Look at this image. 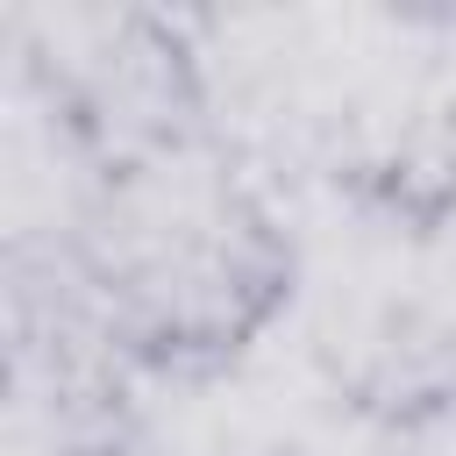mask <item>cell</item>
Listing matches in <instances>:
<instances>
[{"instance_id": "1", "label": "cell", "mask_w": 456, "mask_h": 456, "mask_svg": "<svg viewBox=\"0 0 456 456\" xmlns=\"http://www.w3.org/2000/svg\"><path fill=\"white\" fill-rule=\"evenodd\" d=\"M285 264L292 256L256 178L207 121L135 164H114L64 285L7 292H71L128 363H221L278 306Z\"/></svg>"}, {"instance_id": "2", "label": "cell", "mask_w": 456, "mask_h": 456, "mask_svg": "<svg viewBox=\"0 0 456 456\" xmlns=\"http://www.w3.org/2000/svg\"><path fill=\"white\" fill-rule=\"evenodd\" d=\"M7 57L36 71L71 121L100 142L107 164H135L192 128H207L200 64L178 21L157 14H107V7H14Z\"/></svg>"}, {"instance_id": "3", "label": "cell", "mask_w": 456, "mask_h": 456, "mask_svg": "<svg viewBox=\"0 0 456 456\" xmlns=\"http://www.w3.org/2000/svg\"><path fill=\"white\" fill-rule=\"evenodd\" d=\"M378 456H456V385L399 399L378 435Z\"/></svg>"}]
</instances>
